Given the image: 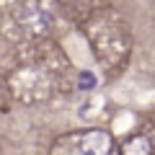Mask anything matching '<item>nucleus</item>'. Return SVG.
<instances>
[{"label":"nucleus","instance_id":"nucleus-2","mask_svg":"<svg viewBox=\"0 0 155 155\" xmlns=\"http://www.w3.org/2000/svg\"><path fill=\"white\" fill-rule=\"evenodd\" d=\"M49 21H52V18H49V13H47L44 8H39V5H28L26 8V16H23V26H26V28L41 34V31L49 28Z\"/></svg>","mask_w":155,"mask_h":155},{"label":"nucleus","instance_id":"nucleus-4","mask_svg":"<svg viewBox=\"0 0 155 155\" xmlns=\"http://www.w3.org/2000/svg\"><path fill=\"white\" fill-rule=\"evenodd\" d=\"M93 83H96V78L91 75V72H83V75H80V85H83V91H85V88H91Z\"/></svg>","mask_w":155,"mask_h":155},{"label":"nucleus","instance_id":"nucleus-1","mask_svg":"<svg viewBox=\"0 0 155 155\" xmlns=\"http://www.w3.org/2000/svg\"><path fill=\"white\" fill-rule=\"evenodd\" d=\"M80 150H83V155H109L111 153V134L104 132V129H91L80 140Z\"/></svg>","mask_w":155,"mask_h":155},{"label":"nucleus","instance_id":"nucleus-3","mask_svg":"<svg viewBox=\"0 0 155 155\" xmlns=\"http://www.w3.org/2000/svg\"><path fill=\"white\" fill-rule=\"evenodd\" d=\"M150 153H153V145H150L147 137L129 140V142L124 145V150H122V155H150Z\"/></svg>","mask_w":155,"mask_h":155}]
</instances>
